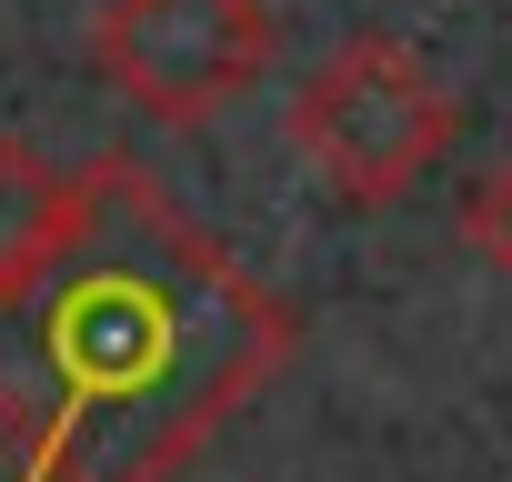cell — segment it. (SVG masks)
Returning <instances> with one entry per match:
<instances>
[{"instance_id":"cell-1","label":"cell","mask_w":512,"mask_h":482,"mask_svg":"<svg viewBox=\"0 0 512 482\" xmlns=\"http://www.w3.org/2000/svg\"><path fill=\"white\" fill-rule=\"evenodd\" d=\"M302 352V312L241 272L141 161H91L71 262L31 292L41 422L21 482H161Z\"/></svg>"},{"instance_id":"cell-2","label":"cell","mask_w":512,"mask_h":482,"mask_svg":"<svg viewBox=\"0 0 512 482\" xmlns=\"http://www.w3.org/2000/svg\"><path fill=\"white\" fill-rule=\"evenodd\" d=\"M452 131H462V101L402 31H342L282 111V141L322 171V191L342 211L412 201L422 171L452 151Z\"/></svg>"},{"instance_id":"cell-3","label":"cell","mask_w":512,"mask_h":482,"mask_svg":"<svg viewBox=\"0 0 512 482\" xmlns=\"http://www.w3.org/2000/svg\"><path fill=\"white\" fill-rule=\"evenodd\" d=\"M91 71L161 131H201L272 71V0H101Z\"/></svg>"},{"instance_id":"cell-4","label":"cell","mask_w":512,"mask_h":482,"mask_svg":"<svg viewBox=\"0 0 512 482\" xmlns=\"http://www.w3.org/2000/svg\"><path fill=\"white\" fill-rule=\"evenodd\" d=\"M81 211H91V161H51L41 141L0 131V312H21L81 241Z\"/></svg>"},{"instance_id":"cell-5","label":"cell","mask_w":512,"mask_h":482,"mask_svg":"<svg viewBox=\"0 0 512 482\" xmlns=\"http://www.w3.org/2000/svg\"><path fill=\"white\" fill-rule=\"evenodd\" d=\"M462 241H472L492 272H512V161H492V171L462 191Z\"/></svg>"}]
</instances>
